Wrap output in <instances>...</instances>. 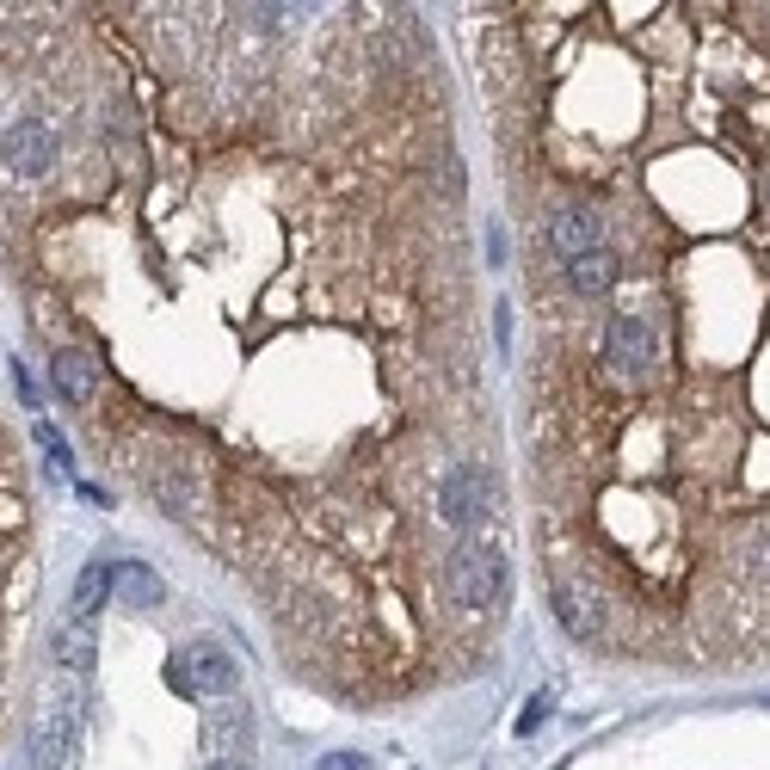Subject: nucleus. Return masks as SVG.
I'll list each match as a JSON object with an SVG mask.
<instances>
[{"mask_svg": "<svg viewBox=\"0 0 770 770\" xmlns=\"http://www.w3.org/2000/svg\"><path fill=\"white\" fill-rule=\"evenodd\" d=\"M173 690L191 702H216V697H235L240 685V666H235V653H223L216 641H186V648L173 653V666H167Z\"/></svg>", "mask_w": 770, "mask_h": 770, "instance_id": "obj_5", "label": "nucleus"}, {"mask_svg": "<svg viewBox=\"0 0 770 770\" xmlns=\"http://www.w3.org/2000/svg\"><path fill=\"white\" fill-rule=\"evenodd\" d=\"M74 753H81V697L74 690H50L32 715V765L74 770Z\"/></svg>", "mask_w": 770, "mask_h": 770, "instance_id": "obj_3", "label": "nucleus"}, {"mask_svg": "<svg viewBox=\"0 0 770 770\" xmlns=\"http://www.w3.org/2000/svg\"><path fill=\"white\" fill-rule=\"evenodd\" d=\"M204 746L210 758H247L253 753V709L240 697H216L204 715Z\"/></svg>", "mask_w": 770, "mask_h": 770, "instance_id": "obj_7", "label": "nucleus"}, {"mask_svg": "<svg viewBox=\"0 0 770 770\" xmlns=\"http://www.w3.org/2000/svg\"><path fill=\"white\" fill-rule=\"evenodd\" d=\"M555 616H561V629L573 635V641H604V629H611L604 599L592 592V585H573V580L555 592Z\"/></svg>", "mask_w": 770, "mask_h": 770, "instance_id": "obj_8", "label": "nucleus"}, {"mask_svg": "<svg viewBox=\"0 0 770 770\" xmlns=\"http://www.w3.org/2000/svg\"><path fill=\"white\" fill-rule=\"evenodd\" d=\"M13 382H19V401H25V407H37V389H32V377H25V364H13Z\"/></svg>", "mask_w": 770, "mask_h": 770, "instance_id": "obj_18", "label": "nucleus"}, {"mask_svg": "<svg viewBox=\"0 0 770 770\" xmlns=\"http://www.w3.org/2000/svg\"><path fill=\"white\" fill-rule=\"evenodd\" d=\"M548 715H555V697H548V690H536V697L524 702V715H518V734H536Z\"/></svg>", "mask_w": 770, "mask_h": 770, "instance_id": "obj_16", "label": "nucleus"}, {"mask_svg": "<svg viewBox=\"0 0 770 770\" xmlns=\"http://www.w3.org/2000/svg\"><path fill=\"white\" fill-rule=\"evenodd\" d=\"M445 592L462 611H494L506 592V543L499 536H462L445 567Z\"/></svg>", "mask_w": 770, "mask_h": 770, "instance_id": "obj_1", "label": "nucleus"}, {"mask_svg": "<svg viewBox=\"0 0 770 770\" xmlns=\"http://www.w3.org/2000/svg\"><path fill=\"white\" fill-rule=\"evenodd\" d=\"M204 770H253V758H210Z\"/></svg>", "mask_w": 770, "mask_h": 770, "instance_id": "obj_19", "label": "nucleus"}, {"mask_svg": "<svg viewBox=\"0 0 770 770\" xmlns=\"http://www.w3.org/2000/svg\"><path fill=\"white\" fill-rule=\"evenodd\" d=\"M56 161H62V137H56L50 118L19 111V118L0 123V167L13 173V179H50Z\"/></svg>", "mask_w": 770, "mask_h": 770, "instance_id": "obj_4", "label": "nucleus"}, {"mask_svg": "<svg viewBox=\"0 0 770 770\" xmlns=\"http://www.w3.org/2000/svg\"><path fill=\"white\" fill-rule=\"evenodd\" d=\"M37 450H44L56 469H69V462H74V457H69V438H62L56 426H44V419H37Z\"/></svg>", "mask_w": 770, "mask_h": 770, "instance_id": "obj_15", "label": "nucleus"}, {"mask_svg": "<svg viewBox=\"0 0 770 770\" xmlns=\"http://www.w3.org/2000/svg\"><path fill=\"white\" fill-rule=\"evenodd\" d=\"M50 653H56V666H62V672H93V660H99V629L62 616L56 635H50Z\"/></svg>", "mask_w": 770, "mask_h": 770, "instance_id": "obj_11", "label": "nucleus"}, {"mask_svg": "<svg viewBox=\"0 0 770 770\" xmlns=\"http://www.w3.org/2000/svg\"><path fill=\"white\" fill-rule=\"evenodd\" d=\"M611 284H616V253H611V247H592V253L567 259V291L580 296V303L611 296Z\"/></svg>", "mask_w": 770, "mask_h": 770, "instance_id": "obj_12", "label": "nucleus"}, {"mask_svg": "<svg viewBox=\"0 0 770 770\" xmlns=\"http://www.w3.org/2000/svg\"><path fill=\"white\" fill-rule=\"evenodd\" d=\"M604 216L599 210H585V204H567V210H555V223H548V247L561 253V265L567 259H580V253H592V247H604Z\"/></svg>", "mask_w": 770, "mask_h": 770, "instance_id": "obj_9", "label": "nucleus"}, {"mask_svg": "<svg viewBox=\"0 0 770 770\" xmlns=\"http://www.w3.org/2000/svg\"><path fill=\"white\" fill-rule=\"evenodd\" d=\"M604 358H611L616 377L648 382L653 364H660V327H653L648 315H616V321H611V340H604Z\"/></svg>", "mask_w": 770, "mask_h": 770, "instance_id": "obj_6", "label": "nucleus"}, {"mask_svg": "<svg viewBox=\"0 0 770 770\" xmlns=\"http://www.w3.org/2000/svg\"><path fill=\"white\" fill-rule=\"evenodd\" d=\"M494 506H499L494 469H487V462H475V457L450 462L445 481H438V524H445V531H457V536H481V524L494 518Z\"/></svg>", "mask_w": 770, "mask_h": 770, "instance_id": "obj_2", "label": "nucleus"}, {"mask_svg": "<svg viewBox=\"0 0 770 770\" xmlns=\"http://www.w3.org/2000/svg\"><path fill=\"white\" fill-rule=\"evenodd\" d=\"M50 382L69 407H93V401H99V358H86V352H56Z\"/></svg>", "mask_w": 770, "mask_h": 770, "instance_id": "obj_10", "label": "nucleus"}, {"mask_svg": "<svg viewBox=\"0 0 770 770\" xmlns=\"http://www.w3.org/2000/svg\"><path fill=\"white\" fill-rule=\"evenodd\" d=\"M111 580H118V567L111 561H86L81 580H74V599H69V616L74 623H93L99 616V604L111 599Z\"/></svg>", "mask_w": 770, "mask_h": 770, "instance_id": "obj_13", "label": "nucleus"}, {"mask_svg": "<svg viewBox=\"0 0 770 770\" xmlns=\"http://www.w3.org/2000/svg\"><path fill=\"white\" fill-rule=\"evenodd\" d=\"M321 770H370V765H364V753H327Z\"/></svg>", "mask_w": 770, "mask_h": 770, "instance_id": "obj_17", "label": "nucleus"}, {"mask_svg": "<svg viewBox=\"0 0 770 770\" xmlns=\"http://www.w3.org/2000/svg\"><path fill=\"white\" fill-rule=\"evenodd\" d=\"M111 592H118V604H137V611H154V604L167 599V585H161V573H149V567H118V580H111Z\"/></svg>", "mask_w": 770, "mask_h": 770, "instance_id": "obj_14", "label": "nucleus"}]
</instances>
